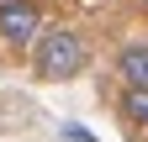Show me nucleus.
Listing matches in <instances>:
<instances>
[{"label":"nucleus","mask_w":148,"mask_h":142,"mask_svg":"<svg viewBox=\"0 0 148 142\" xmlns=\"http://www.w3.org/2000/svg\"><path fill=\"white\" fill-rule=\"evenodd\" d=\"M42 0H0V42L27 53L37 37H42Z\"/></svg>","instance_id":"obj_2"},{"label":"nucleus","mask_w":148,"mask_h":142,"mask_svg":"<svg viewBox=\"0 0 148 142\" xmlns=\"http://www.w3.org/2000/svg\"><path fill=\"white\" fill-rule=\"evenodd\" d=\"M116 111L127 126H138L148 132V84H122V100H116Z\"/></svg>","instance_id":"obj_3"},{"label":"nucleus","mask_w":148,"mask_h":142,"mask_svg":"<svg viewBox=\"0 0 148 142\" xmlns=\"http://www.w3.org/2000/svg\"><path fill=\"white\" fill-rule=\"evenodd\" d=\"M90 63V42L79 26H42V37L32 42V74L42 84H69L79 79Z\"/></svg>","instance_id":"obj_1"},{"label":"nucleus","mask_w":148,"mask_h":142,"mask_svg":"<svg viewBox=\"0 0 148 142\" xmlns=\"http://www.w3.org/2000/svg\"><path fill=\"white\" fill-rule=\"evenodd\" d=\"M132 5H138V11H148V0H132Z\"/></svg>","instance_id":"obj_5"},{"label":"nucleus","mask_w":148,"mask_h":142,"mask_svg":"<svg viewBox=\"0 0 148 142\" xmlns=\"http://www.w3.org/2000/svg\"><path fill=\"white\" fill-rule=\"evenodd\" d=\"M116 74L122 84H148V42H127L116 53Z\"/></svg>","instance_id":"obj_4"}]
</instances>
